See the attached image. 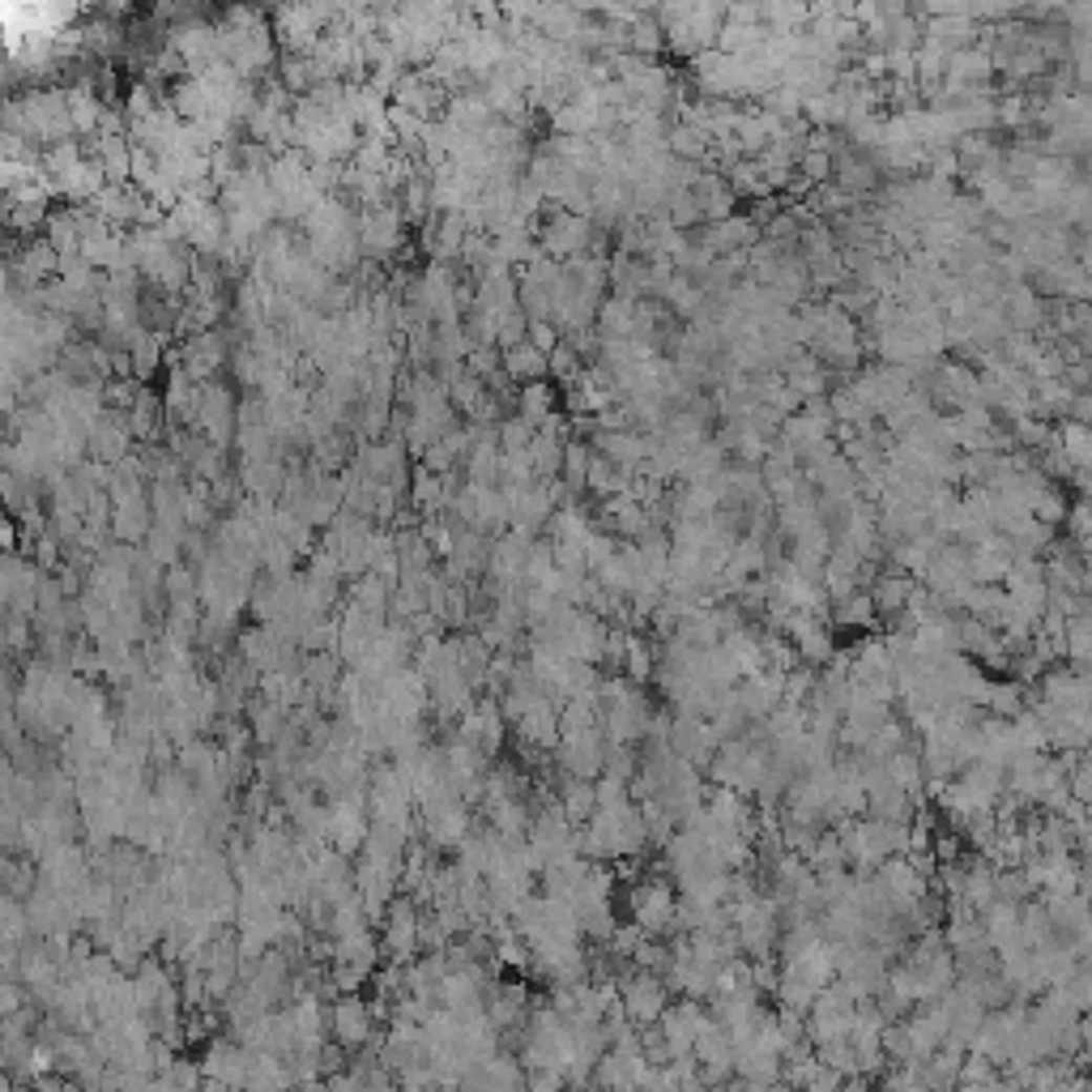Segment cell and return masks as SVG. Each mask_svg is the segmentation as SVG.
<instances>
[{
	"mask_svg": "<svg viewBox=\"0 0 1092 1092\" xmlns=\"http://www.w3.org/2000/svg\"><path fill=\"white\" fill-rule=\"evenodd\" d=\"M585 239H590V222H585L581 214H572V210L555 214V218L547 222V231H542V248H547L551 261H559V265L576 261V256H585Z\"/></svg>",
	"mask_w": 1092,
	"mask_h": 1092,
	"instance_id": "1",
	"label": "cell"
},
{
	"mask_svg": "<svg viewBox=\"0 0 1092 1092\" xmlns=\"http://www.w3.org/2000/svg\"><path fill=\"white\" fill-rule=\"evenodd\" d=\"M402 235H406V218H402V210H393V206H371V210L359 218V239H363V248L376 252V256L398 252V248H402Z\"/></svg>",
	"mask_w": 1092,
	"mask_h": 1092,
	"instance_id": "2",
	"label": "cell"
},
{
	"mask_svg": "<svg viewBox=\"0 0 1092 1092\" xmlns=\"http://www.w3.org/2000/svg\"><path fill=\"white\" fill-rule=\"evenodd\" d=\"M201 1075H206V1079H218V1084H231V1088H248V1079H252L248 1050L235 1046V1042H214L210 1054L201 1058Z\"/></svg>",
	"mask_w": 1092,
	"mask_h": 1092,
	"instance_id": "3",
	"label": "cell"
},
{
	"mask_svg": "<svg viewBox=\"0 0 1092 1092\" xmlns=\"http://www.w3.org/2000/svg\"><path fill=\"white\" fill-rule=\"evenodd\" d=\"M235 406H231V393L222 389V384H206L201 389V398H197V423H201V431L214 440V444H222L227 435H231V427H235Z\"/></svg>",
	"mask_w": 1092,
	"mask_h": 1092,
	"instance_id": "4",
	"label": "cell"
},
{
	"mask_svg": "<svg viewBox=\"0 0 1092 1092\" xmlns=\"http://www.w3.org/2000/svg\"><path fill=\"white\" fill-rule=\"evenodd\" d=\"M563 764H568V773H576V777H594L598 768L606 764V755L598 751V734L594 730H581V734H563Z\"/></svg>",
	"mask_w": 1092,
	"mask_h": 1092,
	"instance_id": "5",
	"label": "cell"
},
{
	"mask_svg": "<svg viewBox=\"0 0 1092 1092\" xmlns=\"http://www.w3.org/2000/svg\"><path fill=\"white\" fill-rule=\"evenodd\" d=\"M179 367H184L192 380L214 376V371L222 367V338H218V334H197V338H192V342L184 346Z\"/></svg>",
	"mask_w": 1092,
	"mask_h": 1092,
	"instance_id": "6",
	"label": "cell"
},
{
	"mask_svg": "<svg viewBox=\"0 0 1092 1092\" xmlns=\"http://www.w3.org/2000/svg\"><path fill=\"white\" fill-rule=\"evenodd\" d=\"M334 1033L342 1046H363L371 1037V1011L359 999H342L334 1007Z\"/></svg>",
	"mask_w": 1092,
	"mask_h": 1092,
	"instance_id": "7",
	"label": "cell"
},
{
	"mask_svg": "<svg viewBox=\"0 0 1092 1092\" xmlns=\"http://www.w3.org/2000/svg\"><path fill=\"white\" fill-rule=\"evenodd\" d=\"M419 935H423V922L414 918V905H410V901H398L393 914H389V930H384V943H389V951H393L398 960H406V956L414 951Z\"/></svg>",
	"mask_w": 1092,
	"mask_h": 1092,
	"instance_id": "8",
	"label": "cell"
},
{
	"mask_svg": "<svg viewBox=\"0 0 1092 1092\" xmlns=\"http://www.w3.org/2000/svg\"><path fill=\"white\" fill-rule=\"evenodd\" d=\"M504 367L517 376V380H534V376H542V371L551 367V355L526 338V342H517V346L504 350Z\"/></svg>",
	"mask_w": 1092,
	"mask_h": 1092,
	"instance_id": "9",
	"label": "cell"
},
{
	"mask_svg": "<svg viewBox=\"0 0 1092 1092\" xmlns=\"http://www.w3.org/2000/svg\"><path fill=\"white\" fill-rule=\"evenodd\" d=\"M914 598H918V590H914V581H909V572L879 576V581H875V594H871L875 611H901V606L914 602Z\"/></svg>",
	"mask_w": 1092,
	"mask_h": 1092,
	"instance_id": "10",
	"label": "cell"
},
{
	"mask_svg": "<svg viewBox=\"0 0 1092 1092\" xmlns=\"http://www.w3.org/2000/svg\"><path fill=\"white\" fill-rule=\"evenodd\" d=\"M243 483H248V491H252V495L270 499V495H278V491H282V466H278L274 457L248 462V466H243Z\"/></svg>",
	"mask_w": 1092,
	"mask_h": 1092,
	"instance_id": "11",
	"label": "cell"
},
{
	"mask_svg": "<svg viewBox=\"0 0 1092 1092\" xmlns=\"http://www.w3.org/2000/svg\"><path fill=\"white\" fill-rule=\"evenodd\" d=\"M1058 444H1063V453L1071 457L1075 474H1092V431H1088V427L1067 423L1063 435H1058Z\"/></svg>",
	"mask_w": 1092,
	"mask_h": 1092,
	"instance_id": "12",
	"label": "cell"
},
{
	"mask_svg": "<svg viewBox=\"0 0 1092 1092\" xmlns=\"http://www.w3.org/2000/svg\"><path fill=\"white\" fill-rule=\"evenodd\" d=\"M627 1003H631L636 1015H654V1011L662 1007V986H658L654 978H636V982L627 986Z\"/></svg>",
	"mask_w": 1092,
	"mask_h": 1092,
	"instance_id": "13",
	"label": "cell"
},
{
	"mask_svg": "<svg viewBox=\"0 0 1092 1092\" xmlns=\"http://www.w3.org/2000/svg\"><path fill=\"white\" fill-rule=\"evenodd\" d=\"M871 615H875V602H871L866 594L837 602V619H841V623H854V627H862V623H871Z\"/></svg>",
	"mask_w": 1092,
	"mask_h": 1092,
	"instance_id": "14",
	"label": "cell"
},
{
	"mask_svg": "<svg viewBox=\"0 0 1092 1092\" xmlns=\"http://www.w3.org/2000/svg\"><path fill=\"white\" fill-rule=\"evenodd\" d=\"M1071 423H1079V427L1092 431V389H1088V393H1075V402H1071Z\"/></svg>",
	"mask_w": 1092,
	"mask_h": 1092,
	"instance_id": "15",
	"label": "cell"
}]
</instances>
